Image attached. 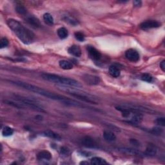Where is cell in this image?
Segmentation results:
<instances>
[{
	"mask_svg": "<svg viewBox=\"0 0 165 165\" xmlns=\"http://www.w3.org/2000/svg\"><path fill=\"white\" fill-rule=\"evenodd\" d=\"M150 132L152 133V134H153V135H159L163 133V129L161 128L160 127H155L151 130Z\"/></svg>",
	"mask_w": 165,
	"mask_h": 165,
	"instance_id": "cell-28",
	"label": "cell"
},
{
	"mask_svg": "<svg viewBox=\"0 0 165 165\" xmlns=\"http://www.w3.org/2000/svg\"><path fill=\"white\" fill-rule=\"evenodd\" d=\"M59 65L62 69L71 70L73 68V64L67 60H61L59 62Z\"/></svg>",
	"mask_w": 165,
	"mask_h": 165,
	"instance_id": "cell-17",
	"label": "cell"
},
{
	"mask_svg": "<svg viewBox=\"0 0 165 165\" xmlns=\"http://www.w3.org/2000/svg\"><path fill=\"white\" fill-rule=\"evenodd\" d=\"M61 90L65 91V92L69 94L70 95H71L72 96L77 97L78 99H79L81 100H82L85 102L89 103H92V104H96V102L94 99H92V98L90 97L89 95L86 96L83 92H81L79 91H76L72 89H68L66 87H61Z\"/></svg>",
	"mask_w": 165,
	"mask_h": 165,
	"instance_id": "cell-4",
	"label": "cell"
},
{
	"mask_svg": "<svg viewBox=\"0 0 165 165\" xmlns=\"http://www.w3.org/2000/svg\"><path fill=\"white\" fill-rule=\"evenodd\" d=\"M57 33H58L59 37L62 40L66 39V38L68 36V32L67 29H66L65 27L59 28L57 31Z\"/></svg>",
	"mask_w": 165,
	"mask_h": 165,
	"instance_id": "cell-19",
	"label": "cell"
},
{
	"mask_svg": "<svg viewBox=\"0 0 165 165\" xmlns=\"http://www.w3.org/2000/svg\"><path fill=\"white\" fill-rule=\"evenodd\" d=\"M43 19L49 26H52L54 24V18L50 14L45 13L43 15Z\"/></svg>",
	"mask_w": 165,
	"mask_h": 165,
	"instance_id": "cell-21",
	"label": "cell"
},
{
	"mask_svg": "<svg viewBox=\"0 0 165 165\" xmlns=\"http://www.w3.org/2000/svg\"><path fill=\"white\" fill-rule=\"evenodd\" d=\"M130 142L132 145H133L135 146H140V143L135 139H131L130 141Z\"/></svg>",
	"mask_w": 165,
	"mask_h": 165,
	"instance_id": "cell-32",
	"label": "cell"
},
{
	"mask_svg": "<svg viewBox=\"0 0 165 165\" xmlns=\"http://www.w3.org/2000/svg\"><path fill=\"white\" fill-rule=\"evenodd\" d=\"M43 134H44V135L48 137V138H50L51 139H53L55 140H58V141H60L61 139L60 135L58 134H56V133H55L54 132L51 131V130L45 131V132H44Z\"/></svg>",
	"mask_w": 165,
	"mask_h": 165,
	"instance_id": "cell-18",
	"label": "cell"
},
{
	"mask_svg": "<svg viewBox=\"0 0 165 165\" xmlns=\"http://www.w3.org/2000/svg\"><path fill=\"white\" fill-rule=\"evenodd\" d=\"M160 68H161V70H162L163 72L165 71V61L164 60H163V61H162L161 62V63H160Z\"/></svg>",
	"mask_w": 165,
	"mask_h": 165,
	"instance_id": "cell-33",
	"label": "cell"
},
{
	"mask_svg": "<svg viewBox=\"0 0 165 165\" xmlns=\"http://www.w3.org/2000/svg\"><path fill=\"white\" fill-rule=\"evenodd\" d=\"M103 138L107 141H114L116 139V136L114 133L108 130H105L103 132Z\"/></svg>",
	"mask_w": 165,
	"mask_h": 165,
	"instance_id": "cell-16",
	"label": "cell"
},
{
	"mask_svg": "<svg viewBox=\"0 0 165 165\" xmlns=\"http://www.w3.org/2000/svg\"><path fill=\"white\" fill-rule=\"evenodd\" d=\"M125 57L128 60L132 62H137L139 60L140 56L138 52L135 49H129L125 52Z\"/></svg>",
	"mask_w": 165,
	"mask_h": 165,
	"instance_id": "cell-7",
	"label": "cell"
},
{
	"mask_svg": "<svg viewBox=\"0 0 165 165\" xmlns=\"http://www.w3.org/2000/svg\"><path fill=\"white\" fill-rule=\"evenodd\" d=\"M143 115L141 114H140L139 112H134V114L133 115V116L131 118V121L133 123L135 124H139L143 120Z\"/></svg>",
	"mask_w": 165,
	"mask_h": 165,
	"instance_id": "cell-20",
	"label": "cell"
},
{
	"mask_svg": "<svg viewBox=\"0 0 165 165\" xmlns=\"http://www.w3.org/2000/svg\"><path fill=\"white\" fill-rule=\"evenodd\" d=\"M82 144L86 148H97V145L94 140L90 138V136H85L82 139Z\"/></svg>",
	"mask_w": 165,
	"mask_h": 165,
	"instance_id": "cell-10",
	"label": "cell"
},
{
	"mask_svg": "<svg viewBox=\"0 0 165 165\" xmlns=\"http://www.w3.org/2000/svg\"><path fill=\"white\" fill-rule=\"evenodd\" d=\"M74 36L76 37V39L81 42H83L85 41V35H84L82 32H76L74 34Z\"/></svg>",
	"mask_w": 165,
	"mask_h": 165,
	"instance_id": "cell-27",
	"label": "cell"
},
{
	"mask_svg": "<svg viewBox=\"0 0 165 165\" xmlns=\"http://www.w3.org/2000/svg\"><path fill=\"white\" fill-rule=\"evenodd\" d=\"M63 19H64L65 22L69 23L70 24H71L72 25H73V26L77 25V24H78V21L75 19L74 18H73V17H71L68 16H65V17H63Z\"/></svg>",
	"mask_w": 165,
	"mask_h": 165,
	"instance_id": "cell-24",
	"label": "cell"
},
{
	"mask_svg": "<svg viewBox=\"0 0 165 165\" xmlns=\"http://www.w3.org/2000/svg\"><path fill=\"white\" fill-rule=\"evenodd\" d=\"M15 97H16V99H17L19 101H20L21 103H22V104L25 105L26 107L31 108V109H33L34 110L37 111V112H45L43 110V108H42L41 107H40L39 105H38L34 101H32L29 99H27V97H23L20 96H17V95H16Z\"/></svg>",
	"mask_w": 165,
	"mask_h": 165,
	"instance_id": "cell-5",
	"label": "cell"
},
{
	"mask_svg": "<svg viewBox=\"0 0 165 165\" xmlns=\"http://www.w3.org/2000/svg\"><path fill=\"white\" fill-rule=\"evenodd\" d=\"M42 78L45 80L48 81L52 83L61 84L63 85L70 86H75V87H81V84L77 81L76 80L73 79L71 78H65V77H61L58 75L54 74V73H43L41 75Z\"/></svg>",
	"mask_w": 165,
	"mask_h": 165,
	"instance_id": "cell-3",
	"label": "cell"
},
{
	"mask_svg": "<svg viewBox=\"0 0 165 165\" xmlns=\"http://www.w3.org/2000/svg\"><path fill=\"white\" fill-rule=\"evenodd\" d=\"M87 51L90 58L94 61H99L101 58V54L96 48L92 46L87 47Z\"/></svg>",
	"mask_w": 165,
	"mask_h": 165,
	"instance_id": "cell-9",
	"label": "cell"
},
{
	"mask_svg": "<svg viewBox=\"0 0 165 165\" xmlns=\"http://www.w3.org/2000/svg\"><path fill=\"white\" fill-rule=\"evenodd\" d=\"M16 11L21 15H26L27 14V9L23 5H17L16 7Z\"/></svg>",
	"mask_w": 165,
	"mask_h": 165,
	"instance_id": "cell-25",
	"label": "cell"
},
{
	"mask_svg": "<svg viewBox=\"0 0 165 165\" xmlns=\"http://www.w3.org/2000/svg\"><path fill=\"white\" fill-rule=\"evenodd\" d=\"M141 78L143 81H144L148 82V83L152 82L153 80L152 76L150 74H149V73H143V74L141 76Z\"/></svg>",
	"mask_w": 165,
	"mask_h": 165,
	"instance_id": "cell-26",
	"label": "cell"
},
{
	"mask_svg": "<svg viewBox=\"0 0 165 165\" xmlns=\"http://www.w3.org/2000/svg\"><path fill=\"white\" fill-rule=\"evenodd\" d=\"M9 82L14 84V85H16L17 86L22 87L24 89L30 91V92L37 94L42 96L46 97L47 98H49V99L60 101V102L64 103L66 105H69V106L79 107H83L80 103L78 102V101H76L75 100L71 99H69V98L61 96V95L55 94L53 92H50V91L45 90L43 89H42V88L38 87L37 86L31 85V84L29 83L22 82V81H9Z\"/></svg>",
	"mask_w": 165,
	"mask_h": 165,
	"instance_id": "cell-1",
	"label": "cell"
},
{
	"mask_svg": "<svg viewBox=\"0 0 165 165\" xmlns=\"http://www.w3.org/2000/svg\"><path fill=\"white\" fill-rule=\"evenodd\" d=\"M37 158L38 160H47L49 161L52 159L51 153L47 150H43L41 152H39L37 155Z\"/></svg>",
	"mask_w": 165,
	"mask_h": 165,
	"instance_id": "cell-13",
	"label": "cell"
},
{
	"mask_svg": "<svg viewBox=\"0 0 165 165\" xmlns=\"http://www.w3.org/2000/svg\"><path fill=\"white\" fill-rule=\"evenodd\" d=\"M156 123L161 126H165V119L164 117H159L156 119Z\"/></svg>",
	"mask_w": 165,
	"mask_h": 165,
	"instance_id": "cell-31",
	"label": "cell"
},
{
	"mask_svg": "<svg viewBox=\"0 0 165 165\" xmlns=\"http://www.w3.org/2000/svg\"><path fill=\"white\" fill-rule=\"evenodd\" d=\"M26 22L29 23L30 25H31L34 28H40L41 27V22H40V20L38 19L36 17H35L34 16H27L25 18Z\"/></svg>",
	"mask_w": 165,
	"mask_h": 165,
	"instance_id": "cell-11",
	"label": "cell"
},
{
	"mask_svg": "<svg viewBox=\"0 0 165 165\" xmlns=\"http://www.w3.org/2000/svg\"><path fill=\"white\" fill-rule=\"evenodd\" d=\"M14 133V130L9 126H5L2 130V134L5 137H9L12 135Z\"/></svg>",
	"mask_w": 165,
	"mask_h": 165,
	"instance_id": "cell-23",
	"label": "cell"
},
{
	"mask_svg": "<svg viewBox=\"0 0 165 165\" xmlns=\"http://www.w3.org/2000/svg\"><path fill=\"white\" fill-rule=\"evenodd\" d=\"M91 164L94 165H101V164H107V163L104 159L99 157H94L91 159Z\"/></svg>",
	"mask_w": 165,
	"mask_h": 165,
	"instance_id": "cell-22",
	"label": "cell"
},
{
	"mask_svg": "<svg viewBox=\"0 0 165 165\" xmlns=\"http://www.w3.org/2000/svg\"><path fill=\"white\" fill-rule=\"evenodd\" d=\"M9 40L6 39V37H3L0 40V48H3L5 47H6L9 45Z\"/></svg>",
	"mask_w": 165,
	"mask_h": 165,
	"instance_id": "cell-29",
	"label": "cell"
},
{
	"mask_svg": "<svg viewBox=\"0 0 165 165\" xmlns=\"http://www.w3.org/2000/svg\"><path fill=\"white\" fill-rule=\"evenodd\" d=\"M161 26V23L155 20H148L143 22L140 24V28L144 30H146L154 28H158Z\"/></svg>",
	"mask_w": 165,
	"mask_h": 165,
	"instance_id": "cell-6",
	"label": "cell"
},
{
	"mask_svg": "<svg viewBox=\"0 0 165 165\" xmlns=\"http://www.w3.org/2000/svg\"><path fill=\"white\" fill-rule=\"evenodd\" d=\"M145 153L148 156H154L157 153V148L153 144H149L145 150Z\"/></svg>",
	"mask_w": 165,
	"mask_h": 165,
	"instance_id": "cell-15",
	"label": "cell"
},
{
	"mask_svg": "<svg viewBox=\"0 0 165 165\" xmlns=\"http://www.w3.org/2000/svg\"><path fill=\"white\" fill-rule=\"evenodd\" d=\"M68 53L75 57H80L81 55V50L78 45H72L68 49Z\"/></svg>",
	"mask_w": 165,
	"mask_h": 165,
	"instance_id": "cell-12",
	"label": "cell"
},
{
	"mask_svg": "<svg viewBox=\"0 0 165 165\" xmlns=\"http://www.w3.org/2000/svg\"><path fill=\"white\" fill-rule=\"evenodd\" d=\"M109 73L113 78H118L121 74V71L117 66L113 65L109 67Z\"/></svg>",
	"mask_w": 165,
	"mask_h": 165,
	"instance_id": "cell-14",
	"label": "cell"
},
{
	"mask_svg": "<svg viewBox=\"0 0 165 165\" xmlns=\"http://www.w3.org/2000/svg\"><path fill=\"white\" fill-rule=\"evenodd\" d=\"M89 164V163H88V162H85V161H83V162H81L80 163V164Z\"/></svg>",
	"mask_w": 165,
	"mask_h": 165,
	"instance_id": "cell-35",
	"label": "cell"
},
{
	"mask_svg": "<svg viewBox=\"0 0 165 165\" xmlns=\"http://www.w3.org/2000/svg\"><path fill=\"white\" fill-rule=\"evenodd\" d=\"M7 24L17 37L25 45L31 44L35 40L34 34L27 27H24L17 20L10 19L7 21Z\"/></svg>",
	"mask_w": 165,
	"mask_h": 165,
	"instance_id": "cell-2",
	"label": "cell"
},
{
	"mask_svg": "<svg viewBox=\"0 0 165 165\" xmlns=\"http://www.w3.org/2000/svg\"><path fill=\"white\" fill-rule=\"evenodd\" d=\"M141 4H142V2L141 1H134V5L135 6H138V7H139V6H141Z\"/></svg>",
	"mask_w": 165,
	"mask_h": 165,
	"instance_id": "cell-34",
	"label": "cell"
},
{
	"mask_svg": "<svg viewBox=\"0 0 165 165\" xmlns=\"http://www.w3.org/2000/svg\"><path fill=\"white\" fill-rule=\"evenodd\" d=\"M83 79L88 85H96L100 83V78L98 76L85 74L83 76Z\"/></svg>",
	"mask_w": 165,
	"mask_h": 165,
	"instance_id": "cell-8",
	"label": "cell"
},
{
	"mask_svg": "<svg viewBox=\"0 0 165 165\" xmlns=\"http://www.w3.org/2000/svg\"><path fill=\"white\" fill-rule=\"evenodd\" d=\"M61 153L63 156H68L70 154V150L65 146H63L61 148Z\"/></svg>",
	"mask_w": 165,
	"mask_h": 165,
	"instance_id": "cell-30",
	"label": "cell"
}]
</instances>
